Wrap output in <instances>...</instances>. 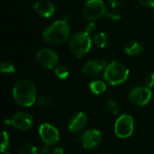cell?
Returning a JSON list of instances; mask_svg holds the SVG:
<instances>
[{"label":"cell","instance_id":"83f0119b","mask_svg":"<svg viewBox=\"0 0 154 154\" xmlns=\"http://www.w3.org/2000/svg\"><path fill=\"white\" fill-rule=\"evenodd\" d=\"M124 0H108V5L112 7V8H117L119 6H121V5L123 4Z\"/></svg>","mask_w":154,"mask_h":154},{"label":"cell","instance_id":"7402d4cb","mask_svg":"<svg viewBox=\"0 0 154 154\" xmlns=\"http://www.w3.org/2000/svg\"><path fill=\"white\" fill-rule=\"evenodd\" d=\"M1 72L5 74H14L15 73V67L13 63L9 61H3L1 63Z\"/></svg>","mask_w":154,"mask_h":154},{"label":"cell","instance_id":"7c38bea8","mask_svg":"<svg viewBox=\"0 0 154 154\" xmlns=\"http://www.w3.org/2000/svg\"><path fill=\"white\" fill-rule=\"evenodd\" d=\"M33 9L40 16L44 18H50L55 13V6L49 0L36 1L33 5Z\"/></svg>","mask_w":154,"mask_h":154},{"label":"cell","instance_id":"4dcf8cb0","mask_svg":"<svg viewBox=\"0 0 154 154\" xmlns=\"http://www.w3.org/2000/svg\"><path fill=\"white\" fill-rule=\"evenodd\" d=\"M3 154H11V153H9V152H3Z\"/></svg>","mask_w":154,"mask_h":154},{"label":"cell","instance_id":"8992f818","mask_svg":"<svg viewBox=\"0 0 154 154\" xmlns=\"http://www.w3.org/2000/svg\"><path fill=\"white\" fill-rule=\"evenodd\" d=\"M134 131V120L129 115H122L115 124V134L118 138L125 139L130 137Z\"/></svg>","mask_w":154,"mask_h":154},{"label":"cell","instance_id":"e0dca14e","mask_svg":"<svg viewBox=\"0 0 154 154\" xmlns=\"http://www.w3.org/2000/svg\"><path fill=\"white\" fill-rule=\"evenodd\" d=\"M94 44L98 48H105L108 43V37L105 32H97L92 39Z\"/></svg>","mask_w":154,"mask_h":154},{"label":"cell","instance_id":"44dd1931","mask_svg":"<svg viewBox=\"0 0 154 154\" xmlns=\"http://www.w3.org/2000/svg\"><path fill=\"white\" fill-rule=\"evenodd\" d=\"M19 154H39V151L32 144L25 143L21 147Z\"/></svg>","mask_w":154,"mask_h":154},{"label":"cell","instance_id":"9c48e42d","mask_svg":"<svg viewBox=\"0 0 154 154\" xmlns=\"http://www.w3.org/2000/svg\"><path fill=\"white\" fill-rule=\"evenodd\" d=\"M36 60L46 69H55L58 66L59 56L51 49H42L36 53Z\"/></svg>","mask_w":154,"mask_h":154},{"label":"cell","instance_id":"d4e9b609","mask_svg":"<svg viewBox=\"0 0 154 154\" xmlns=\"http://www.w3.org/2000/svg\"><path fill=\"white\" fill-rule=\"evenodd\" d=\"M145 87L152 88L154 87V72L151 73L150 75L147 76V78L145 79Z\"/></svg>","mask_w":154,"mask_h":154},{"label":"cell","instance_id":"f546056e","mask_svg":"<svg viewBox=\"0 0 154 154\" xmlns=\"http://www.w3.org/2000/svg\"><path fill=\"white\" fill-rule=\"evenodd\" d=\"M52 154H64V150L61 147H56L53 149Z\"/></svg>","mask_w":154,"mask_h":154},{"label":"cell","instance_id":"603a6c76","mask_svg":"<svg viewBox=\"0 0 154 154\" xmlns=\"http://www.w3.org/2000/svg\"><path fill=\"white\" fill-rule=\"evenodd\" d=\"M10 144V138L6 132L2 133V141H1V152H5Z\"/></svg>","mask_w":154,"mask_h":154},{"label":"cell","instance_id":"484cf974","mask_svg":"<svg viewBox=\"0 0 154 154\" xmlns=\"http://www.w3.org/2000/svg\"><path fill=\"white\" fill-rule=\"evenodd\" d=\"M52 152H53V150L51 149V145L44 144L39 150V154H52Z\"/></svg>","mask_w":154,"mask_h":154},{"label":"cell","instance_id":"2e32d148","mask_svg":"<svg viewBox=\"0 0 154 154\" xmlns=\"http://www.w3.org/2000/svg\"><path fill=\"white\" fill-rule=\"evenodd\" d=\"M89 89L94 95L99 96V95H102V94H104L106 92V85L102 80H94V81L90 82Z\"/></svg>","mask_w":154,"mask_h":154},{"label":"cell","instance_id":"30bf717a","mask_svg":"<svg viewBox=\"0 0 154 154\" xmlns=\"http://www.w3.org/2000/svg\"><path fill=\"white\" fill-rule=\"evenodd\" d=\"M102 142L101 132L97 129H88L80 137V143L85 149H94Z\"/></svg>","mask_w":154,"mask_h":154},{"label":"cell","instance_id":"6da1fadb","mask_svg":"<svg viewBox=\"0 0 154 154\" xmlns=\"http://www.w3.org/2000/svg\"><path fill=\"white\" fill-rule=\"evenodd\" d=\"M70 32V26L67 20H58L43 31L42 39L48 44L60 45L69 39Z\"/></svg>","mask_w":154,"mask_h":154},{"label":"cell","instance_id":"9a60e30c","mask_svg":"<svg viewBox=\"0 0 154 154\" xmlns=\"http://www.w3.org/2000/svg\"><path fill=\"white\" fill-rule=\"evenodd\" d=\"M143 51V46L136 41H131L125 46V51L129 56H137Z\"/></svg>","mask_w":154,"mask_h":154},{"label":"cell","instance_id":"cb8c5ba5","mask_svg":"<svg viewBox=\"0 0 154 154\" xmlns=\"http://www.w3.org/2000/svg\"><path fill=\"white\" fill-rule=\"evenodd\" d=\"M106 15L112 21H118L120 20L121 16L120 14L117 13V12H115V11H106Z\"/></svg>","mask_w":154,"mask_h":154},{"label":"cell","instance_id":"5bb4252c","mask_svg":"<svg viewBox=\"0 0 154 154\" xmlns=\"http://www.w3.org/2000/svg\"><path fill=\"white\" fill-rule=\"evenodd\" d=\"M104 68H106V66L104 65L103 61L90 60L84 64L82 68V71L86 76L94 78V77H97L102 72Z\"/></svg>","mask_w":154,"mask_h":154},{"label":"cell","instance_id":"ac0fdd59","mask_svg":"<svg viewBox=\"0 0 154 154\" xmlns=\"http://www.w3.org/2000/svg\"><path fill=\"white\" fill-rule=\"evenodd\" d=\"M54 73L56 77L59 78L60 79H66L69 75V71L68 68L64 65H58L54 69Z\"/></svg>","mask_w":154,"mask_h":154},{"label":"cell","instance_id":"ba28073f","mask_svg":"<svg viewBox=\"0 0 154 154\" xmlns=\"http://www.w3.org/2000/svg\"><path fill=\"white\" fill-rule=\"evenodd\" d=\"M39 135L42 141L48 145L53 146L60 141V133L58 129L48 123H44L39 127Z\"/></svg>","mask_w":154,"mask_h":154},{"label":"cell","instance_id":"3957f363","mask_svg":"<svg viewBox=\"0 0 154 154\" xmlns=\"http://www.w3.org/2000/svg\"><path fill=\"white\" fill-rule=\"evenodd\" d=\"M129 74L128 68L116 60L108 63L104 70L105 79L113 86L125 83L129 78Z\"/></svg>","mask_w":154,"mask_h":154},{"label":"cell","instance_id":"4fadbf2b","mask_svg":"<svg viewBox=\"0 0 154 154\" xmlns=\"http://www.w3.org/2000/svg\"><path fill=\"white\" fill-rule=\"evenodd\" d=\"M87 123H88L87 116L83 112H80L74 115L70 118L68 128L72 133H79L86 127Z\"/></svg>","mask_w":154,"mask_h":154},{"label":"cell","instance_id":"f1b7e54d","mask_svg":"<svg viewBox=\"0 0 154 154\" xmlns=\"http://www.w3.org/2000/svg\"><path fill=\"white\" fill-rule=\"evenodd\" d=\"M139 3L147 7H154V0H138Z\"/></svg>","mask_w":154,"mask_h":154},{"label":"cell","instance_id":"8fae6325","mask_svg":"<svg viewBox=\"0 0 154 154\" xmlns=\"http://www.w3.org/2000/svg\"><path fill=\"white\" fill-rule=\"evenodd\" d=\"M11 125L20 131H27L32 128L33 118L27 112H19L11 119Z\"/></svg>","mask_w":154,"mask_h":154},{"label":"cell","instance_id":"5b68a950","mask_svg":"<svg viewBox=\"0 0 154 154\" xmlns=\"http://www.w3.org/2000/svg\"><path fill=\"white\" fill-rule=\"evenodd\" d=\"M106 14V5L102 0H88L83 6V14L90 22L100 19Z\"/></svg>","mask_w":154,"mask_h":154},{"label":"cell","instance_id":"4316f807","mask_svg":"<svg viewBox=\"0 0 154 154\" xmlns=\"http://www.w3.org/2000/svg\"><path fill=\"white\" fill-rule=\"evenodd\" d=\"M97 30V25H96V23H94V22H89L88 24H87V26H86V32H88V34H91V33H93L95 31Z\"/></svg>","mask_w":154,"mask_h":154},{"label":"cell","instance_id":"1f68e13d","mask_svg":"<svg viewBox=\"0 0 154 154\" xmlns=\"http://www.w3.org/2000/svg\"><path fill=\"white\" fill-rule=\"evenodd\" d=\"M153 14H154V12H153Z\"/></svg>","mask_w":154,"mask_h":154},{"label":"cell","instance_id":"d6986e66","mask_svg":"<svg viewBox=\"0 0 154 154\" xmlns=\"http://www.w3.org/2000/svg\"><path fill=\"white\" fill-rule=\"evenodd\" d=\"M53 102L51 100V97H49V96H41L39 98H38V101H37V105L39 107L41 108H43V109H47V108H50L51 107Z\"/></svg>","mask_w":154,"mask_h":154},{"label":"cell","instance_id":"ffe728a7","mask_svg":"<svg viewBox=\"0 0 154 154\" xmlns=\"http://www.w3.org/2000/svg\"><path fill=\"white\" fill-rule=\"evenodd\" d=\"M106 110L110 113V114H112V115H114V116H116V115H117L118 113H119V109H120V107H119V105H118V103L116 102V101H115V100H108L107 102H106Z\"/></svg>","mask_w":154,"mask_h":154},{"label":"cell","instance_id":"7a4b0ae2","mask_svg":"<svg viewBox=\"0 0 154 154\" xmlns=\"http://www.w3.org/2000/svg\"><path fill=\"white\" fill-rule=\"evenodd\" d=\"M36 88L31 80L21 79L16 82L13 88V97L20 106H32L36 102Z\"/></svg>","mask_w":154,"mask_h":154},{"label":"cell","instance_id":"52a82bcc","mask_svg":"<svg viewBox=\"0 0 154 154\" xmlns=\"http://www.w3.org/2000/svg\"><path fill=\"white\" fill-rule=\"evenodd\" d=\"M152 93L151 88L147 87H135L132 88V90L129 93V98L130 101L139 106H144L148 105L152 100Z\"/></svg>","mask_w":154,"mask_h":154},{"label":"cell","instance_id":"277c9868","mask_svg":"<svg viewBox=\"0 0 154 154\" xmlns=\"http://www.w3.org/2000/svg\"><path fill=\"white\" fill-rule=\"evenodd\" d=\"M92 42L90 34L86 32H79L69 39V50L74 56L81 58L89 51Z\"/></svg>","mask_w":154,"mask_h":154}]
</instances>
